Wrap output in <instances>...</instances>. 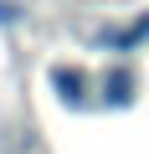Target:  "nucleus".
<instances>
[{"instance_id":"1","label":"nucleus","mask_w":149,"mask_h":154,"mask_svg":"<svg viewBox=\"0 0 149 154\" xmlns=\"http://www.w3.org/2000/svg\"><path fill=\"white\" fill-rule=\"evenodd\" d=\"M103 98H108L113 108H129V103H134V77H129L123 67H113V72L103 77Z\"/></svg>"},{"instance_id":"2","label":"nucleus","mask_w":149,"mask_h":154,"mask_svg":"<svg viewBox=\"0 0 149 154\" xmlns=\"http://www.w3.org/2000/svg\"><path fill=\"white\" fill-rule=\"evenodd\" d=\"M51 82H57V93H62L67 103H82V72H72V67H57V72H51Z\"/></svg>"}]
</instances>
